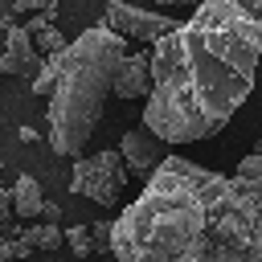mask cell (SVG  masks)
Masks as SVG:
<instances>
[{"instance_id": "1", "label": "cell", "mask_w": 262, "mask_h": 262, "mask_svg": "<svg viewBox=\"0 0 262 262\" xmlns=\"http://www.w3.org/2000/svg\"><path fill=\"white\" fill-rule=\"evenodd\" d=\"M262 61V0H196L147 49L143 131L168 143L217 135L254 90Z\"/></svg>"}, {"instance_id": "2", "label": "cell", "mask_w": 262, "mask_h": 262, "mask_svg": "<svg viewBox=\"0 0 262 262\" xmlns=\"http://www.w3.org/2000/svg\"><path fill=\"white\" fill-rule=\"evenodd\" d=\"M106 246L115 262H262V184L164 156Z\"/></svg>"}, {"instance_id": "3", "label": "cell", "mask_w": 262, "mask_h": 262, "mask_svg": "<svg viewBox=\"0 0 262 262\" xmlns=\"http://www.w3.org/2000/svg\"><path fill=\"white\" fill-rule=\"evenodd\" d=\"M127 57V41L106 25L78 33L61 49V70L49 90V147L57 156H78L94 135L106 98H115V74Z\"/></svg>"}, {"instance_id": "4", "label": "cell", "mask_w": 262, "mask_h": 262, "mask_svg": "<svg viewBox=\"0 0 262 262\" xmlns=\"http://www.w3.org/2000/svg\"><path fill=\"white\" fill-rule=\"evenodd\" d=\"M123 184H127V168H123L119 151H94V156L74 160L70 188H74L78 196H90V201H98V205H119Z\"/></svg>"}, {"instance_id": "5", "label": "cell", "mask_w": 262, "mask_h": 262, "mask_svg": "<svg viewBox=\"0 0 262 262\" xmlns=\"http://www.w3.org/2000/svg\"><path fill=\"white\" fill-rule=\"evenodd\" d=\"M115 37L123 41H143V45H156L176 20H168L164 12H147V8H135V4H123V0H111L106 4V20H102Z\"/></svg>"}, {"instance_id": "6", "label": "cell", "mask_w": 262, "mask_h": 262, "mask_svg": "<svg viewBox=\"0 0 262 262\" xmlns=\"http://www.w3.org/2000/svg\"><path fill=\"white\" fill-rule=\"evenodd\" d=\"M164 156H168V147H164L151 131H143V127H131V131H123V139H119V160H123V168H131V172L143 176V180L160 168Z\"/></svg>"}, {"instance_id": "7", "label": "cell", "mask_w": 262, "mask_h": 262, "mask_svg": "<svg viewBox=\"0 0 262 262\" xmlns=\"http://www.w3.org/2000/svg\"><path fill=\"white\" fill-rule=\"evenodd\" d=\"M0 70L4 74H20V78H33L41 70V53L33 49V33L20 29V25H8V41H4V53H0Z\"/></svg>"}, {"instance_id": "8", "label": "cell", "mask_w": 262, "mask_h": 262, "mask_svg": "<svg viewBox=\"0 0 262 262\" xmlns=\"http://www.w3.org/2000/svg\"><path fill=\"white\" fill-rule=\"evenodd\" d=\"M147 53H127L115 74V98H147Z\"/></svg>"}, {"instance_id": "9", "label": "cell", "mask_w": 262, "mask_h": 262, "mask_svg": "<svg viewBox=\"0 0 262 262\" xmlns=\"http://www.w3.org/2000/svg\"><path fill=\"white\" fill-rule=\"evenodd\" d=\"M8 192H12V213L16 217H37L41 213V201L45 196H41V184L33 176H16V184Z\"/></svg>"}, {"instance_id": "10", "label": "cell", "mask_w": 262, "mask_h": 262, "mask_svg": "<svg viewBox=\"0 0 262 262\" xmlns=\"http://www.w3.org/2000/svg\"><path fill=\"white\" fill-rule=\"evenodd\" d=\"M25 254H33V246H29V233L20 229V225H4V233H0V262H12V258H25Z\"/></svg>"}, {"instance_id": "11", "label": "cell", "mask_w": 262, "mask_h": 262, "mask_svg": "<svg viewBox=\"0 0 262 262\" xmlns=\"http://www.w3.org/2000/svg\"><path fill=\"white\" fill-rule=\"evenodd\" d=\"M57 70H61V53L41 57V70L33 74V94H37V98H49V90H53V82H57Z\"/></svg>"}, {"instance_id": "12", "label": "cell", "mask_w": 262, "mask_h": 262, "mask_svg": "<svg viewBox=\"0 0 262 262\" xmlns=\"http://www.w3.org/2000/svg\"><path fill=\"white\" fill-rule=\"evenodd\" d=\"M61 242L70 246L74 258H90V254H94V242H90V229H86V225H70Z\"/></svg>"}, {"instance_id": "13", "label": "cell", "mask_w": 262, "mask_h": 262, "mask_svg": "<svg viewBox=\"0 0 262 262\" xmlns=\"http://www.w3.org/2000/svg\"><path fill=\"white\" fill-rule=\"evenodd\" d=\"M25 233H29V246H37V250H57L61 246V229L57 225H29Z\"/></svg>"}, {"instance_id": "14", "label": "cell", "mask_w": 262, "mask_h": 262, "mask_svg": "<svg viewBox=\"0 0 262 262\" xmlns=\"http://www.w3.org/2000/svg\"><path fill=\"white\" fill-rule=\"evenodd\" d=\"M61 49H66V37H61V33H57L53 25L37 33V53H45V57H53V53H61Z\"/></svg>"}, {"instance_id": "15", "label": "cell", "mask_w": 262, "mask_h": 262, "mask_svg": "<svg viewBox=\"0 0 262 262\" xmlns=\"http://www.w3.org/2000/svg\"><path fill=\"white\" fill-rule=\"evenodd\" d=\"M233 176H246V180H254V184H262V156L258 151H250V156H242V164H237V172Z\"/></svg>"}, {"instance_id": "16", "label": "cell", "mask_w": 262, "mask_h": 262, "mask_svg": "<svg viewBox=\"0 0 262 262\" xmlns=\"http://www.w3.org/2000/svg\"><path fill=\"white\" fill-rule=\"evenodd\" d=\"M53 16H57V0H49V4H45V8L25 25V29H29V33H41V29H49V25H53Z\"/></svg>"}, {"instance_id": "17", "label": "cell", "mask_w": 262, "mask_h": 262, "mask_svg": "<svg viewBox=\"0 0 262 262\" xmlns=\"http://www.w3.org/2000/svg\"><path fill=\"white\" fill-rule=\"evenodd\" d=\"M90 229V242H94V250L102 246V242H111V221H94V225H86Z\"/></svg>"}, {"instance_id": "18", "label": "cell", "mask_w": 262, "mask_h": 262, "mask_svg": "<svg viewBox=\"0 0 262 262\" xmlns=\"http://www.w3.org/2000/svg\"><path fill=\"white\" fill-rule=\"evenodd\" d=\"M8 221H12V192L0 188V225H8Z\"/></svg>"}, {"instance_id": "19", "label": "cell", "mask_w": 262, "mask_h": 262, "mask_svg": "<svg viewBox=\"0 0 262 262\" xmlns=\"http://www.w3.org/2000/svg\"><path fill=\"white\" fill-rule=\"evenodd\" d=\"M37 217H45V225H53V221L61 217V209H57L53 201H41V213H37Z\"/></svg>"}, {"instance_id": "20", "label": "cell", "mask_w": 262, "mask_h": 262, "mask_svg": "<svg viewBox=\"0 0 262 262\" xmlns=\"http://www.w3.org/2000/svg\"><path fill=\"white\" fill-rule=\"evenodd\" d=\"M45 4H49V0H12V8H16V12H41Z\"/></svg>"}, {"instance_id": "21", "label": "cell", "mask_w": 262, "mask_h": 262, "mask_svg": "<svg viewBox=\"0 0 262 262\" xmlns=\"http://www.w3.org/2000/svg\"><path fill=\"white\" fill-rule=\"evenodd\" d=\"M156 4H164V8H180V4H196V0H156Z\"/></svg>"}, {"instance_id": "22", "label": "cell", "mask_w": 262, "mask_h": 262, "mask_svg": "<svg viewBox=\"0 0 262 262\" xmlns=\"http://www.w3.org/2000/svg\"><path fill=\"white\" fill-rule=\"evenodd\" d=\"M254 151H258V156H262V139H258V147H254Z\"/></svg>"}, {"instance_id": "23", "label": "cell", "mask_w": 262, "mask_h": 262, "mask_svg": "<svg viewBox=\"0 0 262 262\" xmlns=\"http://www.w3.org/2000/svg\"><path fill=\"white\" fill-rule=\"evenodd\" d=\"M0 74H4V70H0Z\"/></svg>"}]
</instances>
